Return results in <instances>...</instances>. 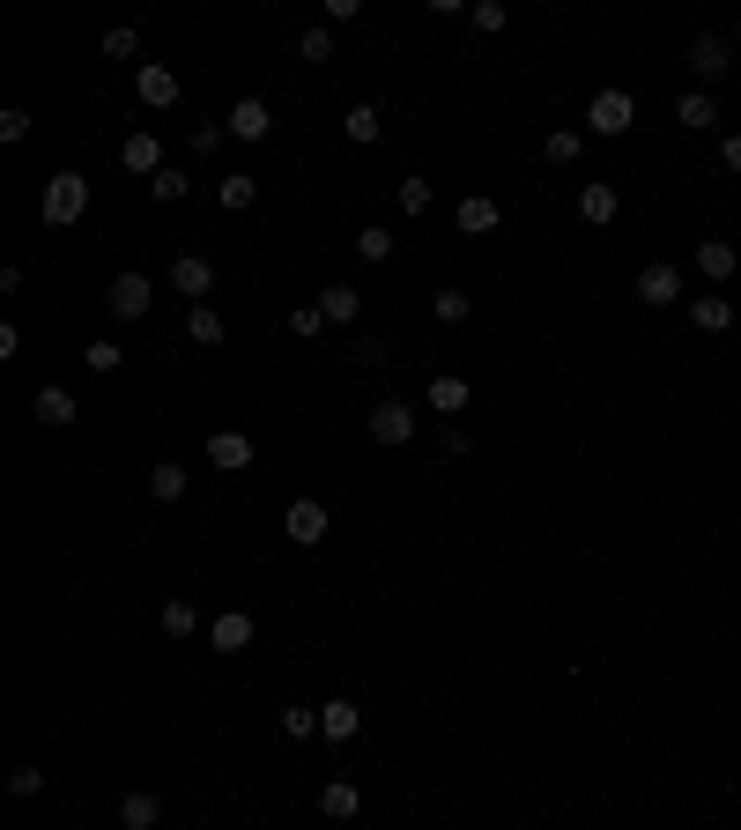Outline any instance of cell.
I'll return each instance as SVG.
<instances>
[{"label":"cell","instance_id":"obj_1","mask_svg":"<svg viewBox=\"0 0 741 830\" xmlns=\"http://www.w3.org/2000/svg\"><path fill=\"white\" fill-rule=\"evenodd\" d=\"M83 215H89V178L83 171H52V178H45V223L67 230V223H83Z\"/></svg>","mask_w":741,"mask_h":830},{"label":"cell","instance_id":"obj_2","mask_svg":"<svg viewBox=\"0 0 741 830\" xmlns=\"http://www.w3.org/2000/svg\"><path fill=\"white\" fill-rule=\"evenodd\" d=\"M149 304H156V282H149V275H134V267L112 275V290H104V312H112V319H149Z\"/></svg>","mask_w":741,"mask_h":830},{"label":"cell","instance_id":"obj_3","mask_svg":"<svg viewBox=\"0 0 741 830\" xmlns=\"http://www.w3.org/2000/svg\"><path fill=\"white\" fill-rule=\"evenodd\" d=\"M630 120H638V97H630V89H601V97L586 104V126H593V134H608V141H616V134H630Z\"/></svg>","mask_w":741,"mask_h":830},{"label":"cell","instance_id":"obj_4","mask_svg":"<svg viewBox=\"0 0 741 830\" xmlns=\"http://www.w3.org/2000/svg\"><path fill=\"white\" fill-rule=\"evenodd\" d=\"M282 535L297 541V549H319V541H327V504L297 498V504H289V519H282Z\"/></svg>","mask_w":741,"mask_h":830},{"label":"cell","instance_id":"obj_5","mask_svg":"<svg viewBox=\"0 0 741 830\" xmlns=\"http://www.w3.org/2000/svg\"><path fill=\"white\" fill-rule=\"evenodd\" d=\"M171 290L193 297V304H208V290H215V267H208L201 252H178V260H171Z\"/></svg>","mask_w":741,"mask_h":830},{"label":"cell","instance_id":"obj_6","mask_svg":"<svg viewBox=\"0 0 741 830\" xmlns=\"http://www.w3.org/2000/svg\"><path fill=\"white\" fill-rule=\"evenodd\" d=\"M370 438H378V445H409L415 438V408L409 401H378V408H370Z\"/></svg>","mask_w":741,"mask_h":830},{"label":"cell","instance_id":"obj_7","mask_svg":"<svg viewBox=\"0 0 741 830\" xmlns=\"http://www.w3.org/2000/svg\"><path fill=\"white\" fill-rule=\"evenodd\" d=\"M208 467L246 475V467H252V438H246V430H208Z\"/></svg>","mask_w":741,"mask_h":830},{"label":"cell","instance_id":"obj_8","mask_svg":"<svg viewBox=\"0 0 741 830\" xmlns=\"http://www.w3.org/2000/svg\"><path fill=\"white\" fill-rule=\"evenodd\" d=\"M682 297V267H667V260H653V267H638V304H675Z\"/></svg>","mask_w":741,"mask_h":830},{"label":"cell","instance_id":"obj_9","mask_svg":"<svg viewBox=\"0 0 741 830\" xmlns=\"http://www.w3.org/2000/svg\"><path fill=\"white\" fill-rule=\"evenodd\" d=\"M134 97H141L149 112H171V104H178V75H171V67H156V60H149V67L134 75Z\"/></svg>","mask_w":741,"mask_h":830},{"label":"cell","instance_id":"obj_10","mask_svg":"<svg viewBox=\"0 0 741 830\" xmlns=\"http://www.w3.org/2000/svg\"><path fill=\"white\" fill-rule=\"evenodd\" d=\"M230 134H238V141H267V134H275V112H267V104H260V97H238V104H230Z\"/></svg>","mask_w":741,"mask_h":830},{"label":"cell","instance_id":"obj_11","mask_svg":"<svg viewBox=\"0 0 741 830\" xmlns=\"http://www.w3.org/2000/svg\"><path fill=\"white\" fill-rule=\"evenodd\" d=\"M616 186H608V178H586V186H578V223H593V230H601V223H616Z\"/></svg>","mask_w":741,"mask_h":830},{"label":"cell","instance_id":"obj_12","mask_svg":"<svg viewBox=\"0 0 741 830\" xmlns=\"http://www.w3.org/2000/svg\"><path fill=\"white\" fill-rule=\"evenodd\" d=\"M208 645H215V653H246L252 645V616L246 608H223V616L208 622Z\"/></svg>","mask_w":741,"mask_h":830},{"label":"cell","instance_id":"obj_13","mask_svg":"<svg viewBox=\"0 0 741 830\" xmlns=\"http://www.w3.org/2000/svg\"><path fill=\"white\" fill-rule=\"evenodd\" d=\"M120 164H126V171H141V178L171 171V164H164V141H156V134H126V141H120Z\"/></svg>","mask_w":741,"mask_h":830},{"label":"cell","instance_id":"obj_14","mask_svg":"<svg viewBox=\"0 0 741 830\" xmlns=\"http://www.w3.org/2000/svg\"><path fill=\"white\" fill-rule=\"evenodd\" d=\"M319 734L327 742H356L364 734V712L349 705V697H334V705H319Z\"/></svg>","mask_w":741,"mask_h":830},{"label":"cell","instance_id":"obj_15","mask_svg":"<svg viewBox=\"0 0 741 830\" xmlns=\"http://www.w3.org/2000/svg\"><path fill=\"white\" fill-rule=\"evenodd\" d=\"M30 408H38V423L45 430H67V423H75V393H67V386H38V401H30Z\"/></svg>","mask_w":741,"mask_h":830},{"label":"cell","instance_id":"obj_16","mask_svg":"<svg viewBox=\"0 0 741 830\" xmlns=\"http://www.w3.org/2000/svg\"><path fill=\"white\" fill-rule=\"evenodd\" d=\"M467 401H475V386H467L460 372H438V378H430V408H438V415H467Z\"/></svg>","mask_w":741,"mask_h":830},{"label":"cell","instance_id":"obj_17","mask_svg":"<svg viewBox=\"0 0 741 830\" xmlns=\"http://www.w3.org/2000/svg\"><path fill=\"white\" fill-rule=\"evenodd\" d=\"M734 267H741V252L727 246V238H704V246H698V275H704V282H727Z\"/></svg>","mask_w":741,"mask_h":830},{"label":"cell","instance_id":"obj_18","mask_svg":"<svg viewBox=\"0 0 741 830\" xmlns=\"http://www.w3.org/2000/svg\"><path fill=\"white\" fill-rule=\"evenodd\" d=\"M319 312H327V327H356V312H364V297L349 290V282H327V290H319Z\"/></svg>","mask_w":741,"mask_h":830},{"label":"cell","instance_id":"obj_19","mask_svg":"<svg viewBox=\"0 0 741 830\" xmlns=\"http://www.w3.org/2000/svg\"><path fill=\"white\" fill-rule=\"evenodd\" d=\"M341 134H349L356 149H370V141L386 134V112H378V104H349V112H341Z\"/></svg>","mask_w":741,"mask_h":830},{"label":"cell","instance_id":"obj_20","mask_svg":"<svg viewBox=\"0 0 741 830\" xmlns=\"http://www.w3.org/2000/svg\"><path fill=\"white\" fill-rule=\"evenodd\" d=\"M690 327L698 334H727L734 327V304H727V297H690Z\"/></svg>","mask_w":741,"mask_h":830},{"label":"cell","instance_id":"obj_21","mask_svg":"<svg viewBox=\"0 0 741 830\" xmlns=\"http://www.w3.org/2000/svg\"><path fill=\"white\" fill-rule=\"evenodd\" d=\"M319 816H327V823H349V816H364V793L349 787V779H334V787L319 793Z\"/></svg>","mask_w":741,"mask_h":830},{"label":"cell","instance_id":"obj_22","mask_svg":"<svg viewBox=\"0 0 741 830\" xmlns=\"http://www.w3.org/2000/svg\"><path fill=\"white\" fill-rule=\"evenodd\" d=\"M120 823L126 830H156V823H164V801H156V793H126V801H120Z\"/></svg>","mask_w":741,"mask_h":830},{"label":"cell","instance_id":"obj_23","mask_svg":"<svg viewBox=\"0 0 741 830\" xmlns=\"http://www.w3.org/2000/svg\"><path fill=\"white\" fill-rule=\"evenodd\" d=\"M690 67H698L704 83H712V75H727V67H734V52H727V38H698V45H690Z\"/></svg>","mask_w":741,"mask_h":830},{"label":"cell","instance_id":"obj_24","mask_svg":"<svg viewBox=\"0 0 741 830\" xmlns=\"http://www.w3.org/2000/svg\"><path fill=\"white\" fill-rule=\"evenodd\" d=\"M149 498H156V504L186 498V467H178V460H156V467H149Z\"/></svg>","mask_w":741,"mask_h":830},{"label":"cell","instance_id":"obj_25","mask_svg":"<svg viewBox=\"0 0 741 830\" xmlns=\"http://www.w3.org/2000/svg\"><path fill=\"white\" fill-rule=\"evenodd\" d=\"M675 120L690 126V134H704V126L719 120V104H712V97H704V89H690V97H675Z\"/></svg>","mask_w":741,"mask_h":830},{"label":"cell","instance_id":"obj_26","mask_svg":"<svg viewBox=\"0 0 741 830\" xmlns=\"http://www.w3.org/2000/svg\"><path fill=\"white\" fill-rule=\"evenodd\" d=\"M460 230H475V238L497 230V201H490V193H467V201H460Z\"/></svg>","mask_w":741,"mask_h":830},{"label":"cell","instance_id":"obj_27","mask_svg":"<svg viewBox=\"0 0 741 830\" xmlns=\"http://www.w3.org/2000/svg\"><path fill=\"white\" fill-rule=\"evenodd\" d=\"M356 252H364V260H378V267H386V260L401 252V238H393L386 223H370V230H356Z\"/></svg>","mask_w":741,"mask_h":830},{"label":"cell","instance_id":"obj_28","mask_svg":"<svg viewBox=\"0 0 741 830\" xmlns=\"http://www.w3.org/2000/svg\"><path fill=\"white\" fill-rule=\"evenodd\" d=\"M186 334H193L201 349H215V341H223V312H215V304H193V312H186Z\"/></svg>","mask_w":741,"mask_h":830},{"label":"cell","instance_id":"obj_29","mask_svg":"<svg viewBox=\"0 0 741 830\" xmlns=\"http://www.w3.org/2000/svg\"><path fill=\"white\" fill-rule=\"evenodd\" d=\"M120 364H126V349H120V341H89V349H83V372H97V378H112Z\"/></svg>","mask_w":741,"mask_h":830},{"label":"cell","instance_id":"obj_30","mask_svg":"<svg viewBox=\"0 0 741 830\" xmlns=\"http://www.w3.org/2000/svg\"><path fill=\"white\" fill-rule=\"evenodd\" d=\"M297 60H312V67H327V60H334V30H327V23H312V30L297 38Z\"/></svg>","mask_w":741,"mask_h":830},{"label":"cell","instance_id":"obj_31","mask_svg":"<svg viewBox=\"0 0 741 830\" xmlns=\"http://www.w3.org/2000/svg\"><path fill=\"white\" fill-rule=\"evenodd\" d=\"M252 201H260V178H252V171H230V178H223V208L238 215V208H252Z\"/></svg>","mask_w":741,"mask_h":830},{"label":"cell","instance_id":"obj_32","mask_svg":"<svg viewBox=\"0 0 741 830\" xmlns=\"http://www.w3.org/2000/svg\"><path fill=\"white\" fill-rule=\"evenodd\" d=\"M193 630H201L193 601H178V593H171V601H164V638H193Z\"/></svg>","mask_w":741,"mask_h":830},{"label":"cell","instance_id":"obj_33","mask_svg":"<svg viewBox=\"0 0 741 830\" xmlns=\"http://www.w3.org/2000/svg\"><path fill=\"white\" fill-rule=\"evenodd\" d=\"M430 312H438L445 327H460V319L475 312V297H467V290H438V297H430Z\"/></svg>","mask_w":741,"mask_h":830},{"label":"cell","instance_id":"obj_34","mask_svg":"<svg viewBox=\"0 0 741 830\" xmlns=\"http://www.w3.org/2000/svg\"><path fill=\"white\" fill-rule=\"evenodd\" d=\"M282 734H289V742L319 734V705H282Z\"/></svg>","mask_w":741,"mask_h":830},{"label":"cell","instance_id":"obj_35","mask_svg":"<svg viewBox=\"0 0 741 830\" xmlns=\"http://www.w3.org/2000/svg\"><path fill=\"white\" fill-rule=\"evenodd\" d=\"M8 793H15V801H38V793H45V771H38V764H15V771H8Z\"/></svg>","mask_w":741,"mask_h":830},{"label":"cell","instance_id":"obj_36","mask_svg":"<svg viewBox=\"0 0 741 830\" xmlns=\"http://www.w3.org/2000/svg\"><path fill=\"white\" fill-rule=\"evenodd\" d=\"M541 156H549V164H578V134H572V126H556V134L541 141Z\"/></svg>","mask_w":741,"mask_h":830},{"label":"cell","instance_id":"obj_37","mask_svg":"<svg viewBox=\"0 0 741 830\" xmlns=\"http://www.w3.org/2000/svg\"><path fill=\"white\" fill-rule=\"evenodd\" d=\"M289 334H297V341L327 334V312H319V304H297V312H289Z\"/></svg>","mask_w":741,"mask_h":830},{"label":"cell","instance_id":"obj_38","mask_svg":"<svg viewBox=\"0 0 741 830\" xmlns=\"http://www.w3.org/2000/svg\"><path fill=\"white\" fill-rule=\"evenodd\" d=\"M467 15H475V30H504V23H512V8H504V0H475Z\"/></svg>","mask_w":741,"mask_h":830},{"label":"cell","instance_id":"obj_39","mask_svg":"<svg viewBox=\"0 0 741 830\" xmlns=\"http://www.w3.org/2000/svg\"><path fill=\"white\" fill-rule=\"evenodd\" d=\"M356 364H370V372L393 364V341H386V334H364V341H356Z\"/></svg>","mask_w":741,"mask_h":830},{"label":"cell","instance_id":"obj_40","mask_svg":"<svg viewBox=\"0 0 741 830\" xmlns=\"http://www.w3.org/2000/svg\"><path fill=\"white\" fill-rule=\"evenodd\" d=\"M149 201H186V178H178V171H156V178H149Z\"/></svg>","mask_w":741,"mask_h":830},{"label":"cell","instance_id":"obj_41","mask_svg":"<svg viewBox=\"0 0 741 830\" xmlns=\"http://www.w3.org/2000/svg\"><path fill=\"white\" fill-rule=\"evenodd\" d=\"M430 208V178H401V215H423Z\"/></svg>","mask_w":741,"mask_h":830},{"label":"cell","instance_id":"obj_42","mask_svg":"<svg viewBox=\"0 0 741 830\" xmlns=\"http://www.w3.org/2000/svg\"><path fill=\"white\" fill-rule=\"evenodd\" d=\"M23 134H30V112H23V104H8V112H0V141H23Z\"/></svg>","mask_w":741,"mask_h":830},{"label":"cell","instance_id":"obj_43","mask_svg":"<svg viewBox=\"0 0 741 830\" xmlns=\"http://www.w3.org/2000/svg\"><path fill=\"white\" fill-rule=\"evenodd\" d=\"M223 134H230V126H193V156H215V149H223Z\"/></svg>","mask_w":741,"mask_h":830},{"label":"cell","instance_id":"obj_44","mask_svg":"<svg viewBox=\"0 0 741 830\" xmlns=\"http://www.w3.org/2000/svg\"><path fill=\"white\" fill-rule=\"evenodd\" d=\"M438 445H445V453H453V460H467V453H475V438H467L460 423H445V438H438Z\"/></svg>","mask_w":741,"mask_h":830},{"label":"cell","instance_id":"obj_45","mask_svg":"<svg viewBox=\"0 0 741 830\" xmlns=\"http://www.w3.org/2000/svg\"><path fill=\"white\" fill-rule=\"evenodd\" d=\"M134 45H141L134 30H112V38H104V60H134Z\"/></svg>","mask_w":741,"mask_h":830},{"label":"cell","instance_id":"obj_46","mask_svg":"<svg viewBox=\"0 0 741 830\" xmlns=\"http://www.w3.org/2000/svg\"><path fill=\"white\" fill-rule=\"evenodd\" d=\"M356 15H364V0H327V30L334 23H356Z\"/></svg>","mask_w":741,"mask_h":830},{"label":"cell","instance_id":"obj_47","mask_svg":"<svg viewBox=\"0 0 741 830\" xmlns=\"http://www.w3.org/2000/svg\"><path fill=\"white\" fill-rule=\"evenodd\" d=\"M719 164H727V171H741V134H727V141H719Z\"/></svg>","mask_w":741,"mask_h":830},{"label":"cell","instance_id":"obj_48","mask_svg":"<svg viewBox=\"0 0 741 830\" xmlns=\"http://www.w3.org/2000/svg\"><path fill=\"white\" fill-rule=\"evenodd\" d=\"M75 830H89V823H75Z\"/></svg>","mask_w":741,"mask_h":830}]
</instances>
